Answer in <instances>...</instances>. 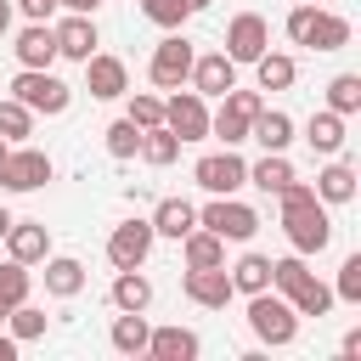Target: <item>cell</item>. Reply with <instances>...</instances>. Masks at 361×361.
<instances>
[{
	"mask_svg": "<svg viewBox=\"0 0 361 361\" xmlns=\"http://www.w3.org/2000/svg\"><path fill=\"white\" fill-rule=\"evenodd\" d=\"M282 28H288V39L305 45V51H344V45H350V17L327 11V6H310V0H299V6L282 17Z\"/></svg>",
	"mask_w": 361,
	"mask_h": 361,
	"instance_id": "obj_1",
	"label": "cell"
},
{
	"mask_svg": "<svg viewBox=\"0 0 361 361\" xmlns=\"http://www.w3.org/2000/svg\"><path fill=\"white\" fill-rule=\"evenodd\" d=\"M11 96H17L34 118H39V113H45V118H62V113L73 107V85L56 79L51 68H17V73H11Z\"/></svg>",
	"mask_w": 361,
	"mask_h": 361,
	"instance_id": "obj_2",
	"label": "cell"
},
{
	"mask_svg": "<svg viewBox=\"0 0 361 361\" xmlns=\"http://www.w3.org/2000/svg\"><path fill=\"white\" fill-rule=\"evenodd\" d=\"M248 333H254L259 344H271V350H288V344L299 338V310H293L282 293L259 288V293H248Z\"/></svg>",
	"mask_w": 361,
	"mask_h": 361,
	"instance_id": "obj_3",
	"label": "cell"
},
{
	"mask_svg": "<svg viewBox=\"0 0 361 361\" xmlns=\"http://www.w3.org/2000/svg\"><path fill=\"white\" fill-rule=\"evenodd\" d=\"M265 107V96L259 90H243V85H231L226 96H220V107L209 113V135L220 141V147H243L248 141V124H254V113Z\"/></svg>",
	"mask_w": 361,
	"mask_h": 361,
	"instance_id": "obj_4",
	"label": "cell"
},
{
	"mask_svg": "<svg viewBox=\"0 0 361 361\" xmlns=\"http://www.w3.org/2000/svg\"><path fill=\"white\" fill-rule=\"evenodd\" d=\"M282 237H288V248L293 254H322L327 243H333V214H327V203L316 197V203H305V209H282Z\"/></svg>",
	"mask_w": 361,
	"mask_h": 361,
	"instance_id": "obj_5",
	"label": "cell"
},
{
	"mask_svg": "<svg viewBox=\"0 0 361 361\" xmlns=\"http://www.w3.org/2000/svg\"><path fill=\"white\" fill-rule=\"evenodd\" d=\"M197 226H209V231L226 237V243H248V237L259 231V209L243 203L237 192H231V197H209V203L197 209Z\"/></svg>",
	"mask_w": 361,
	"mask_h": 361,
	"instance_id": "obj_6",
	"label": "cell"
},
{
	"mask_svg": "<svg viewBox=\"0 0 361 361\" xmlns=\"http://www.w3.org/2000/svg\"><path fill=\"white\" fill-rule=\"evenodd\" d=\"M192 39L180 34V28H169L158 45H152V62H147V79L158 85V90H180L186 85V73H192Z\"/></svg>",
	"mask_w": 361,
	"mask_h": 361,
	"instance_id": "obj_7",
	"label": "cell"
},
{
	"mask_svg": "<svg viewBox=\"0 0 361 361\" xmlns=\"http://www.w3.org/2000/svg\"><path fill=\"white\" fill-rule=\"evenodd\" d=\"M192 180H197L209 197H231V192L248 186V164L237 158V147H220V152H203V158L192 164Z\"/></svg>",
	"mask_w": 361,
	"mask_h": 361,
	"instance_id": "obj_8",
	"label": "cell"
},
{
	"mask_svg": "<svg viewBox=\"0 0 361 361\" xmlns=\"http://www.w3.org/2000/svg\"><path fill=\"white\" fill-rule=\"evenodd\" d=\"M152 243H158L152 220H118V226L107 231V265H113V271H135V265H147Z\"/></svg>",
	"mask_w": 361,
	"mask_h": 361,
	"instance_id": "obj_9",
	"label": "cell"
},
{
	"mask_svg": "<svg viewBox=\"0 0 361 361\" xmlns=\"http://www.w3.org/2000/svg\"><path fill=\"white\" fill-rule=\"evenodd\" d=\"M180 293H186L197 310H226V305L237 299L226 265H186V271H180Z\"/></svg>",
	"mask_w": 361,
	"mask_h": 361,
	"instance_id": "obj_10",
	"label": "cell"
},
{
	"mask_svg": "<svg viewBox=\"0 0 361 361\" xmlns=\"http://www.w3.org/2000/svg\"><path fill=\"white\" fill-rule=\"evenodd\" d=\"M45 180H51V152L17 141V147L6 152V164H0V186H6V192H39Z\"/></svg>",
	"mask_w": 361,
	"mask_h": 361,
	"instance_id": "obj_11",
	"label": "cell"
},
{
	"mask_svg": "<svg viewBox=\"0 0 361 361\" xmlns=\"http://www.w3.org/2000/svg\"><path fill=\"white\" fill-rule=\"evenodd\" d=\"M79 68H85V90H90L96 102H118V96H130V68H124V56H113V51H90Z\"/></svg>",
	"mask_w": 361,
	"mask_h": 361,
	"instance_id": "obj_12",
	"label": "cell"
},
{
	"mask_svg": "<svg viewBox=\"0 0 361 361\" xmlns=\"http://www.w3.org/2000/svg\"><path fill=\"white\" fill-rule=\"evenodd\" d=\"M259 51H271V23H265L259 11H237V17L226 23V56L243 68V62H254Z\"/></svg>",
	"mask_w": 361,
	"mask_h": 361,
	"instance_id": "obj_13",
	"label": "cell"
},
{
	"mask_svg": "<svg viewBox=\"0 0 361 361\" xmlns=\"http://www.w3.org/2000/svg\"><path fill=\"white\" fill-rule=\"evenodd\" d=\"M164 124H169L180 141H209V96L175 90V96L164 102Z\"/></svg>",
	"mask_w": 361,
	"mask_h": 361,
	"instance_id": "obj_14",
	"label": "cell"
},
{
	"mask_svg": "<svg viewBox=\"0 0 361 361\" xmlns=\"http://www.w3.org/2000/svg\"><path fill=\"white\" fill-rule=\"evenodd\" d=\"M51 34H56V56H68V62H85V56L102 45L96 17H85V11H62V17L51 23Z\"/></svg>",
	"mask_w": 361,
	"mask_h": 361,
	"instance_id": "obj_15",
	"label": "cell"
},
{
	"mask_svg": "<svg viewBox=\"0 0 361 361\" xmlns=\"http://www.w3.org/2000/svg\"><path fill=\"white\" fill-rule=\"evenodd\" d=\"M186 85L197 90V96H226L231 85H237V62L226 56V51H203V56H192V73H186Z\"/></svg>",
	"mask_w": 361,
	"mask_h": 361,
	"instance_id": "obj_16",
	"label": "cell"
},
{
	"mask_svg": "<svg viewBox=\"0 0 361 361\" xmlns=\"http://www.w3.org/2000/svg\"><path fill=\"white\" fill-rule=\"evenodd\" d=\"M0 243H6V259H17V265H39V259L51 254L45 220H11V231H6Z\"/></svg>",
	"mask_w": 361,
	"mask_h": 361,
	"instance_id": "obj_17",
	"label": "cell"
},
{
	"mask_svg": "<svg viewBox=\"0 0 361 361\" xmlns=\"http://www.w3.org/2000/svg\"><path fill=\"white\" fill-rule=\"evenodd\" d=\"M197 350H203V338H197L192 327H180V322L147 333V355H152V361H197Z\"/></svg>",
	"mask_w": 361,
	"mask_h": 361,
	"instance_id": "obj_18",
	"label": "cell"
},
{
	"mask_svg": "<svg viewBox=\"0 0 361 361\" xmlns=\"http://www.w3.org/2000/svg\"><path fill=\"white\" fill-rule=\"evenodd\" d=\"M11 51H17V68H51V62H56V34H51V23H23Z\"/></svg>",
	"mask_w": 361,
	"mask_h": 361,
	"instance_id": "obj_19",
	"label": "cell"
},
{
	"mask_svg": "<svg viewBox=\"0 0 361 361\" xmlns=\"http://www.w3.org/2000/svg\"><path fill=\"white\" fill-rule=\"evenodd\" d=\"M305 141H310V152L338 158V152H344V141H350V130H344V118H338L333 107H322V113H310V118H305Z\"/></svg>",
	"mask_w": 361,
	"mask_h": 361,
	"instance_id": "obj_20",
	"label": "cell"
},
{
	"mask_svg": "<svg viewBox=\"0 0 361 361\" xmlns=\"http://www.w3.org/2000/svg\"><path fill=\"white\" fill-rule=\"evenodd\" d=\"M39 265H45V293L51 299H79L85 293V265L73 254H45Z\"/></svg>",
	"mask_w": 361,
	"mask_h": 361,
	"instance_id": "obj_21",
	"label": "cell"
},
{
	"mask_svg": "<svg viewBox=\"0 0 361 361\" xmlns=\"http://www.w3.org/2000/svg\"><path fill=\"white\" fill-rule=\"evenodd\" d=\"M248 141H259L265 152H288V141H293V118H288L282 107H259L254 124H248Z\"/></svg>",
	"mask_w": 361,
	"mask_h": 361,
	"instance_id": "obj_22",
	"label": "cell"
},
{
	"mask_svg": "<svg viewBox=\"0 0 361 361\" xmlns=\"http://www.w3.org/2000/svg\"><path fill=\"white\" fill-rule=\"evenodd\" d=\"M147 220H152V231H158V237L180 243V237H186V231L197 226V209H192L186 197H158V209H152Z\"/></svg>",
	"mask_w": 361,
	"mask_h": 361,
	"instance_id": "obj_23",
	"label": "cell"
},
{
	"mask_svg": "<svg viewBox=\"0 0 361 361\" xmlns=\"http://www.w3.org/2000/svg\"><path fill=\"white\" fill-rule=\"evenodd\" d=\"M248 68H254V85H259V90H288V85L299 79V62H293L288 51H259Z\"/></svg>",
	"mask_w": 361,
	"mask_h": 361,
	"instance_id": "obj_24",
	"label": "cell"
},
{
	"mask_svg": "<svg viewBox=\"0 0 361 361\" xmlns=\"http://www.w3.org/2000/svg\"><path fill=\"white\" fill-rule=\"evenodd\" d=\"M180 147H186V141H180L169 124H152V130H141L135 158H141V164H152V169H164V164H175V158H180Z\"/></svg>",
	"mask_w": 361,
	"mask_h": 361,
	"instance_id": "obj_25",
	"label": "cell"
},
{
	"mask_svg": "<svg viewBox=\"0 0 361 361\" xmlns=\"http://www.w3.org/2000/svg\"><path fill=\"white\" fill-rule=\"evenodd\" d=\"M316 197L327 203V209H338V203H350L355 197V164H344V158H333L322 175H316Z\"/></svg>",
	"mask_w": 361,
	"mask_h": 361,
	"instance_id": "obj_26",
	"label": "cell"
},
{
	"mask_svg": "<svg viewBox=\"0 0 361 361\" xmlns=\"http://www.w3.org/2000/svg\"><path fill=\"white\" fill-rule=\"evenodd\" d=\"M107 299H113V310H147V305H152V282H147V271H141V265H135V271H118L113 288H107Z\"/></svg>",
	"mask_w": 361,
	"mask_h": 361,
	"instance_id": "obj_27",
	"label": "cell"
},
{
	"mask_svg": "<svg viewBox=\"0 0 361 361\" xmlns=\"http://www.w3.org/2000/svg\"><path fill=\"white\" fill-rule=\"evenodd\" d=\"M147 333H152V327H147V310H118L107 338H113L118 355H147Z\"/></svg>",
	"mask_w": 361,
	"mask_h": 361,
	"instance_id": "obj_28",
	"label": "cell"
},
{
	"mask_svg": "<svg viewBox=\"0 0 361 361\" xmlns=\"http://www.w3.org/2000/svg\"><path fill=\"white\" fill-rule=\"evenodd\" d=\"M180 259L186 265H226V237H214L209 226H192L180 237Z\"/></svg>",
	"mask_w": 361,
	"mask_h": 361,
	"instance_id": "obj_29",
	"label": "cell"
},
{
	"mask_svg": "<svg viewBox=\"0 0 361 361\" xmlns=\"http://www.w3.org/2000/svg\"><path fill=\"white\" fill-rule=\"evenodd\" d=\"M288 180H293V164H288V152H265L259 164H248V186H259V192H271V197H276Z\"/></svg>",
	"mask_w": 361,
	"mask_h": 361,
	"instance_id": "obj_30",
	"label": "cell"
},
{
	"mask_svg": "<svg viewBox=\"0 0 361 361\" xmlns=\"http://www.w3.org/2000/svg\"><path fill=\"white\" fill-rule=\"evenodd\" d=\"M226 276H231L237 293H259V288H271V259L265 254H243L237 265H226Z\"/></svg>",
	"mask_w": 361,
	"mask_h": 361,
	"instance_id": "obj_31",
	"label": "cell"
},
{
	"mask_svg": "<svg viewBox=\"0 0 361 361\" xmlns=\"http://www.w3.org/2000/svg\"><path fill=\"white\" fill-rule=\"evenodd\" d=\"M28 293H34V271L17 265V259H6V265H0V322H6V310L23 305Z\"/></svg>",
	"mask_w": 361,
	"mask_h": 361,
	"instance_id": "obj_32",
	"label": "cell"
},
{
	"mask_svg": "<svg viewBox=\"0 0 361 361\" xmlns=\"http://www.w3.org/2000/svg\"><path fill=\"white\" fill-rule=\"evenodd\" d=\"M327 107L338 118H355L361 113V73H333L327 79Z\"/></svg>",
	"mask_w": 361,
	"mask_h": 361,
	"instance_id": "obj_33",
	"label": "cell"
},
{
	"mask_svg": "<svg viewBox=\"0 0 361 361\" xmlns=\"http://www.w3.org/2000/svg\"><path fill=\"white\" fill-rule=\"evenodd\" d=\"M288 305H293V310H299V316H327V310H333V305H338V299H333V288H327V282H322V276H316V271H310V276H305V282H299V293H293V299H288Z\"/></svg>",
	"mask_w": 361,
	"mask_h": 361,
	"instance_id": "obj_34",
	"label": "cell"
},
{
	"mask_svg": "<svg viewBox=\"0 0 361 361\" xmlns=\"http://www.w3.org/2000/svg\"><path fill=\"white\" fill-rule=\"evenodd\" d=\"M305 276H310V265H305V254H282V259H271V293H282V299H293Z\"/></svg>",
	"mask_w": 361,
	"mask_h": 361,
	"instance_id": "obj_35",
	"label": "cell"
},
{
	"mask_svg": "<svg viewBox=\"0 0 361 361\" xmlns=\"http://www.w3.org/2000/svg\"><path fill=\"white\" fill-rule=\"evenodd\" d=\"M6 322H11V338H17V344L45 338V310H39V305H28V299H23V305H11V310H6Z\"/></svg>",
	"mask_w": 361,
	"mask_h": 361,
	"instance_id": "obj_36",
	"label": "cell"
},
{
	"mask_svg": "<svg viewBox=\"0 0 361 361\" xmlns=\"http://www.w3.org/2000/svg\"><path fill=\"white\" fill-rule=\"evenodd\" d=\"M0 135L17 147V141H28L34 135V113L17 102V96H0Z\"/></svg>",
	"mask_w": 361,
	"mask_h": 361,
	"instance_id": "obj_37",
	"label": "cell"
},
{
	"mask_svg": "<svg viewBox=\"0 0 361 361\" xmlns=\"http://www.w3.org/2000/svg\"><path fill=\"white\" fill-rule=\"evenodd\" d=\"M141 17H147V23H158V28L169 34V28H186L192 6H186V0H141Z\"/></svg>",
	"mask_w": 361,
	"mask_h": 361,
	"instance_id": "obj_38",
	"label": "cell"
},
{
	"mask_svg": "<svg viewBox=\"0 0 361 361\" xmlns=\"http://www.w3.org/2000/svg\"><path fill=\"white\" fill-rule=\"evenodd\" d=\"M135 130H152V124H164V102L158 96H147V90H130V113H124Z\"/></svg>",
	"mask_w": 361,
	"mask_h": 361,
	"instance_id": "obj_39",
	"label": "cell"
},
{
	"mask_svg": "<svg viewBox=\"0 0 361 361\" xmlns=\"http://www.w3.org/2000/svg\"><path fill=\"white\" fill-rule=\"evenodd\" d=\"M102 135H107V152H113V158H135V147H141V130H135L130 118H113Z\"/></svg>",
	"mask_w": 361,
	"mask_h": 361,
	"instance_id": "obj_40",
	"label": "cell"
},
{
	"mask_svg": "<svg viewBox=\"0 0 361 361\" xmlns=\"http://www.w3.org/2000/svg\"><path fill=\"white\" fill-rule=\"evenodd\" d=\"M333 299L338 305H361V254H350L338 265V282H333Z\"/></svg>",
	"mask_w": 361,
	"mask_h": 361,
	"instance_id": "obj_41",
	"label": "cell"
},
{
	"mask_svg": "<svg viewBox=\"0 0 361 361\" xmlns=\"http://www.w3.org/2000/svg\"><path fill=\"white\" fill-rule=\"evenodd\" d=\"M11 11H23L28 23H51L56 17V0H11Z\"/></svg>",
	"mask_w": 361,
	"mask_h": 361,
	"instance_id": "obj_42",
	"label": "cell"
},
{
	"mask_svg": "<svg viewBox=\"0 0 361 361\" xmlns=\"http://www.w3.org/2000/svg\"><path fill=\"white\" fill-rule=\"evenodd\" d=\"M96 6L102 0H56V11H85V17H96Z\"/></svg>",
	"mask_w": 361,
	"mask_h": 361,
	"instance_id": "obj_43",
	"label": "cell"
},
{
	"mask_svg": "<svg viewBox=\"0 0 361 361\" xmlns=\"http://www.w3.org/2000/svg\"><path fill=\"white\" fill-rule=\"evenodd\" d=\"M338 350H344V355H361V327H350V333H344V344H338Z\"/></svg>",
	"mask_w": 361,
	"mask_h": 361,
	"instance_id": "obj_44",
	"label": "cell"
},
{
	"mask_svg": "<svg viewBox=\"0 0 361 361\" xmlns=\"http://www.w3.org/2000/svg\"><path fill=\"white\" fill-rule=\"evenodd\" d=\"M17 350H23V344H17L11 333H6V338H0V361H17Z\"/></svg>",
	"mask_w": 361,
	"mask_h": 361,
	"instance_id": "obj_45",
	"label": "cell"
},
{
	"mask_svg": "<svg viewBox=\"0 0 361 361\" xmlns=\"http://www.w3.org/2000/svg\"><path fill=\"white\" fill-rule=\"evenodd\" d=\"M0 34H11V0H0Z\"/></svg>",
	"mask_w": 361,
	"mask_h": 361,
	"instance_id": "obj_46",
	"label": "cell"
},
{
	"mask_svg": "<svg viewBox=\"0 0 361 361\" xmlns=\"http://www.w3.org/2000/svg\"><path fill=\"white\" fill-rule=\"evenodd\" d=\"M6 231H11V209L0 203V237H6Z\"/></svg>",
	"mask_w": 361,
	"mask_h": 361,
	"instance_id": "obj_47",
	"label": "cell"
},
{
	"mask_svg": "<svg viewBox=\"0 0 361 361\" xmlns=\"http://www.w3.org/2000/svg\"><path fill=\"white\" fill-rule=\"evenodd\" d=\"M186 6H192V11H209V6H214V0H186Z\"/></svg>",
	"mask_w": 361,
	"mask_h": 361,
	"instance_id": "obj_48",
	"label": "cell"
},
{
	"mask_svg": "<svg viewBox=\"0 0 361 361\" xmlns=\"http://www.w3.org/2000/svg\"><path fill=\"white\" fill-rule=\"evenodd\" d=\"M6 152H11V141H6V135H0V164H6Z\"/></svg>",
	"mask_w": 361,
	"mask_h": 361,
	"instance_id": "obj_49",
	"label": "cell"
},
{
	"mask_svg": "<svg viewBox=\"0 0 361 361\" xmlns=\"http://www.w3.org/2000/svg\"><path fill=\"white\" fill-rule=\"evenodd\" d=\"M310 6H327V0H310Z\"/></svg>",
	"mask_w": 361,
	"mask_h": 361,
	"instance_id": "obj_50",
	"label": "cell"
}]
</instances>
